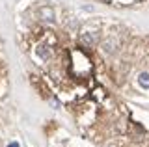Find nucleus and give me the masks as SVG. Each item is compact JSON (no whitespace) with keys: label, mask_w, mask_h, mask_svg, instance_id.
<instances>
[{"label":"nucleus","mask_w":149,"mask_h":147,"mask_svg":"<svg viewBox=\"0 0 149 147\" xmlns=\"http://www.w3.org/2000/svg\"><path fill=\"white\" fill-rule=\"evenodd\" d=\"M39 15L43 17V21H47V22L54 21V11L50 10V8H39Z\"/></svg>","instance_id":"1"},{"label":"nucleus","mask_w":149,"mask_h":147,"mask_svg":"<svg viewBox=\"0 0 149 147\" xmlns=\"http://www.w3.org/2000/svg\"><path fill=\"white\" fill-rule=\"evenodd\" d=\"M140 80V86H143L146 89H149V73H142V75L138 76Z\"/></svg>","instance_id":"2"},{"label":"nucleus","mask_w":149,"mask_h":147,"mask_svg":"<svg viewBox=\"0 0 149 147\" xmlns=\"http://www.w3.org/2000/svg\"><path fill=\"white\" fill-rule=\"evenodd\" d=\"M93 41H95V35H93V34H86V35L82 37V43H88V45L93 43Z\"/></svg>","instance_id":"3"},{"label":"nucleus","mask_w":149,"mask_h":147,"mask_svg":"<svg viewBox=\"0 0 149 147\" xmlns=\"http://www.w3.org/2000/svg\"><path fill=\"white\" fill-rule=\"evenodd\" d=\"M37 54H39L41 58H49V50H47L45 47H41L39 50H37Z\"/></svg>","instance_id":"4"},{"label":"nucleus","mask_w":149,"mask_h":147,"mask_svg":"<svg viewBox=\"0 0 149 147\" xmlns=\"http://www.w3.org/2000/svg\"><path fill=\"white\" fill-rule=\"evenodd\" d=\"M8 147H19V144H17V141H13V144H9Z\"/></svg>","instance_id":"5"}]
</instances>
